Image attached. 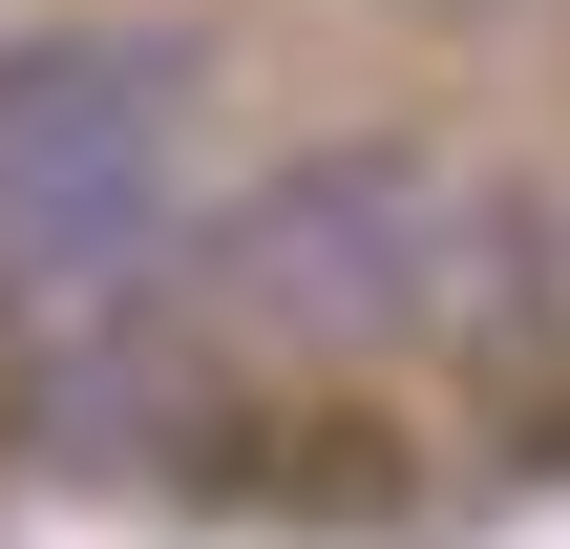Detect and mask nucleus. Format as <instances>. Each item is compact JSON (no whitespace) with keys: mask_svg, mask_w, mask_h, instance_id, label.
Listing matches in <instances>:
<instances>
[{"mask_svg":"<svg viewBox=\"0 0 570 549\" xmlns=\"http://www.w3.org/2000/svg\"><path fill=\"white\" fill-rule=\"evenodd\" d=\"M169 275H190L212 339L338 381V360H402V339L550 317V212H465L444 148H402V127H317V148H275L254 190H212Z\"/></svg>","mask_w":570,"mask_h":549,"instance_id":"nucleus-1","label":"nucleus"},{"mask_svg":"<svg viewBox=\"0 0 570 549\" xmlns=\"http://www.w3.org/2000/svg\"><path fill=\"white\" fill-rule=\"evenodd\" d=\"M190 106H212V42H190V21L0 42V296H106V275H148V233L190 212Z\"/></svg>","mask_w":570,"mask_h":549,"instance_id":"nucleus-2","label":"nucleus"},{"mask_svg":"<svg viewBox=\"0 0 570 549\" xmlns=\"http://www.w3.org/2000/svg\"><path fill=\"white\" fill-rule=\"evenodd\" d=\"M550 339H570V190H550Z\"/></svg>","mask_w":570,"mask_h":549,"instance_id":"nucleus-3","label":"nucleus"}]
</instances>
